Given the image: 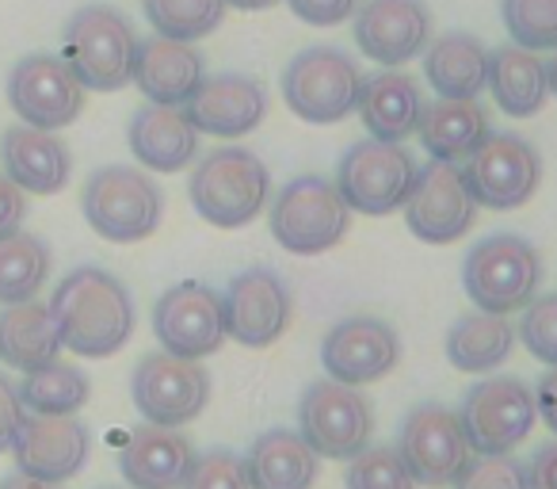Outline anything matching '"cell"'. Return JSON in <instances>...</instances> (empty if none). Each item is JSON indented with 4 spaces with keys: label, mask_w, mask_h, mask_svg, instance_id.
I'll return each instance as SVG.
<instances>
[{
    "label": "cell",
    "mask_w": 557,
    "mask_h": 489,
    "mask_svg": "<svg viewBox=\"0 0 557 489\" xmlns=\"http://www.w3.org/2000/svg\"><path fill=\"white\" fill-rule=\"evenodd\" d=\"M47 306L58 318L62 344L85 359H108L123 352L138 326L131 288L96 265L73 268Z\"/></svg>",
    "instance_id": "6da1fadb"
},
{
    "label": "cell",
    "mask_w": 557,
    "mask_h": 489,
    "mask_svg": "<svg viewBox=\"0 0 557 489\" xmlns=\"http://www.w3.org/2000/svg\"><path fill=\"white\" fill-rule=\"evenodd\" d=\"M134 54H138L134 24L111 4H85L65 20L58 58L70 65L85 93H119L131 85Z\"/></svg>",
    "instance_id": "7a4b0ae2"
},
{
    "label": "cell",
    "mask_w": 557,
    "mask_h": 489,
    "mask_svg": "<svg viewBox=\"0 0 557 489\" xmlns=\"http://www.w3.org/2000/svg\"><path fill=\"white\" fill-rule=\"evenodd\" d=\"M187 195L202 222L218 225V230H240L268 207L271 172L252 149L225 146L195 164Z\"/></svg>",
    "instance_id": "3957f363"
},
{
    "label": "cell",
    "mask_w": 557,
    "mask_h": 489,
    "mask_svg": "<svg viewBox=\"0 0 557 489\" xmlns=\"http://www.w3.org/2000/svg\"><path fill=\"white\" fill-rule=\"evenodd\" d=\"M81 210L103 241L134 245L157 233L164 218V192L149 172L134 164H103L85 180Z\"/></svg>",
    "instance_id": "277c9868"
},
{
    "label": "cell",
    "mask_w": 557,
    "mask_h": 489,
    "mask_svg": "<svg viewBox=\"0 0 557 489\" xmlns=\"http://www.w3.org/2000/svg\"><path fill=\"white\" fill-rule=\"evenodd\" d=\"M542 283V257L531 241L519 233H493L481 237L462 265V288L473 310L485 314H519Z\"/></svg>",
    "instance_id": "5b68a950"
},
{
    "label": "cell",
    "mask_w": 557,
    "mask_h": 489,
    "mask_svg": "<svg viewBox=\"0 0 557 489\" xmlns=\"http://www.w3.org/2000/svg\"><path fill=\"white\" fill-rule=\"evenodd\" d=\"M351 210L333 180L295 176L271 199V237L295 257H318L348 237Z\"/></svg>",
    "instance_id": "8992f818"
},
{
    "label": "cell",
    "mask_w": 557,
    "mask_h": 489,
    "mask_svg": "<svg viewBox=\"0 0 557 489\" xmlns=\"http://www.w3.org/2000/svg\"><path fill=\"white\" fill-rule=\"evenodd\" d=\"M363 70L341 47H306L283 70V100L302 123H344L359 108Z\"/></svg>",
    "instance_id": "52a82bcc"
},
{
    "label": "cell",
    "mask_w": 557,
    "mask_h": 489,
    "mask_svg": "<svg viewBox=\"0 0 557 489\" xmlns=\"http://www.w3.org/2000/svg\"><path fill=\"white\" fill-rule=\"evenodd\" d=\"M458 420L473 455H511L539 420L534 390L516 375H488L466 390Z\"/></svg>",
    "instance_id": "ba28073f"
},
{
    "label": "cell",
    "mask_w": 557,
    "mask_h": 489,
    "mask_svg": "<svg viewBox=\"0 0 557 489\" xmlns=\"http://www.w3.org/2000/svg\"><path fill=\"white\" fill-rule=\"evenodd\" d=\"M412 184H417V161L401 142L363 138L341 157L336 169V192L356 215H394L405 207Z\"/></svg>",
    "instance_id": "9c48e42d"
},
{
    "label": "cell",
    "mask_w": 557,
    "mask_h": 489,
    "mask_svg": "<svg viewBox=\"0 0 557 489\" xmlns=\"http://www.w3.org/2000/svg\"><path fill=\"white\" fill-rule=\"evenodd\" d=\"M298 436L318 451V459H356L371 448L374 409L359 387H344L333 379H318L306 387L298 402Z\"/></svg>",
    "instance_id": "30bf717a"
},
{
    "label": "cell",
    "mask_w": 557,
    "mask_h": 489,
    "mask_svg": "<svg viewBox=\"0 0 557 489\" xmlns=\"http://www.w3.org/2000/svg\"><path fill=\"white\" fill-rule=\"evenodd\" d=\"M134 409L149 425L184 428L207 409L210 402V371L199 359H180L169 352H149L138 359L131 375Z\"/></svg>",
    "instance_id": "8fae6325"
},
{
    "label": "cell",
    "mask_w": 557,
    "mask_h": 489,
    "mask_svg": "<svg viewBox=\"0 0 557 489\" xmlns=\"http://www.w3.org/2000/svg\"><path fill=\"white\" fill-rule=\"evenodd\" d=\"M458 169L473 203L488 210L523 207L542 184L539 149L519 134H488Z\"/></svg>",
    "instance_id": "7c38bea8"
},
{
    "label": "cell",
    "mask_w": 557,
    "mask_h": 489,
    "mask_svg": "<svg viewBox=\"0 0 557 489\" xmlns=\"http://www.w3.org/2000/svg\"><path fill=\"white\" fill-rule=\"evenodd\" d=\"M397 455H401L405 470L412 474L417 486L443 489L462 474V466L470 463L473 451L466 443L458 413L440 402H424L412 405L409 417H405Z\"/></svg>",
    "instance_id": "4fadbf2b"
},
{
    "label": "cell",
    "mask_w": 557,
    "mask_h": 489,
    "mask_svg": "<svg viewBox=\"0 0 557 489\" xmlns=\"http://www.w3.org/2000/svg\"><path fill=\"white\" fill-rule=\"evenodd\" d=\"M225 337H233L245 349H268L290 329L295 298L275 268H245L222 291Z\"/></svg>",
    "instance_id": "5bb4252c"
},
{
    "label": "cell",
    "mask_w": 557,
    "mask_h": 489,
    "mask_svg": "<svg viewBox=\"0 0 557 489\" xmlns=\"http://www.w3.org/2000/svg\"><path fill=\"white\" fill-rule=\"evenodd\" d=\"M153 337L161 352L180 359H207L222 349V295L199 280L172 283L153 306Z\"/></svg>",
    "instance_id": "9a60e30c"
},
{
    "label": "cell",
    "mask_w": 557,
    "mask_h": 489,
    "mask_svg": "<svg viewBox=\"0 0 557 489\" xmlns=\"http://www.w3.org/2000/svg\"><path fill=\"white\" fill-rule=\"evenodd\" d=\"M401 210L409 233L424 245H450L478 222V203L466 187L462 169L450 161H428L417 169V184Z\"/></svg>",
    "instance_id": "2e32d148"
},
{
    "label": "cell",
    "mask_w": 557,
    "mask_h": 489,
    "mask_svg": "<svg viewBox=\"0 0 557 489\" xmlns=\"http://www.w3.org/2000/svg\"><path fill=\"white\" fill-rule=\"evenodd\" d=\"M85 85L58 54H27L9 73V103L35 131H65L85 111Z\"/></svg>",
    "instance_id": "e0dca14e"
},
{
    "label": "cell",
    "mask_w": 557,
    "mask_h": 489,
    "mask_svg": "<svg viewBox=\"0 0 557 489\" xmlns=\"http://www.w3.org/2000/svg\"><path fill=\"white\" fill-rule=\"evenodd\" d=\"M401 359V337L389 321L374 314H351L341 318L321 341V367L333 382L344 387H367L386 379Z\"/></svg>",
    "instance_id": "ac0fdd59"
},
{
    "label": "cell",
    "mask_w": 557,
    "mask_h": 489,
    "mask_svg": "<svg viewBox=\"0 0 557 489\" xmlns=\"http://www.w3.org/2000/svg\"><path fill=\"white\" fill-rule=\"evenodd\" d=\"M432 42L424 0H367L356 9V47L382 70H401Z\"/></svg>",
    "instance_id": "d6986e66"
},
{
    "label": "cell",
    "mask_w": 557,
    "mask_h": 489,
    "mask_svg": "<svg viewBox=\"0 0 557 489\" xmlns=\"http://www.w3.org/2000/svg\"><path fill=\"white\" fill-rule=\"evenodd\" d=\"M88 451H92V436L77 417L27 413L16 440H12V455H16L20 470L39 481H54V486L77 478L85 470Z\"/></svg>",
    "instance_id": "ffe728a7"
},
{
    "label": "cell",
    "mask_w": 557,
    "mask_h": 489,
    "mask_svg": "<svg viewBox=\"0 0 557 489\" xmlns=\"http://www.w3.org/2000/svg\"><path fill=\"white\" fill-rule=\"evenodd\" d=\"M191 126L210 138H245L268 115V93L256 77L245 73H214L202 77L195 96L184 103Z\"/></svg>",
    "instance_id": "44dd1931"
},
{
    "label": "cell",
    "mask_w": 557,
    "mask_h": 489,
    "mask_svg": "<svg viewBox=\"0 0 557 489\" xmlns=\"http://www.w3.org/2000/svg\"><path fill=\"white\" fill-rule=\"evenodd\" d=\"M195 463V443L180 428L138 425L119 451L126 489H180Z\"/></svg>",
    "instance_id": "7402d4cb"
},
{
    "label": "cell",
    "mask_w": 557,
    "mask_h": 489,
    "mask_svg": "<svg viewBox=\"0 0 557 489\" xmlns=\"http://www.w3.org/2000/svg\"><path fill=\"white\" fill-rule=\"evenodd\" d=\"M0 161H4V176L24 195H58L73 176L70 146L54 131H35L27 123L4 131Z\"/></svg>",
    "instance_id": "603a6c76"
},
{
    "label": "cell",
    "mask_w": 557,
    "mask_h": 489,
    "mask_svg": "<svg viewBox=\"0 0 557 489\" xmlns=\"http://www.w3.org/2000/svg\"><path fill=\"white\" fill-rule=\"evenodd\" d=\"M202 77H207V70H202V54L195 50V42L161 39V35L138 39L131 81L141 88L149 103L184 108L195 96V88L202 85Z\"/></svg>",
    "instance_id": "cb8c5ba5"
},
{
    "label": "cell",
    "mask_w": 557,
    "mask_h": 489,
    "mask_svg": "<svg viewBox=\"0 0 557 489\" xmlns=\"http://www.w3.org/2000/svg\"><path fill=\"white\" fill-rule=\"evenodd\" d=\"M126 142L134 161L149 172H184L187 161L199 154V131L184 115V108H161V103L134 111Z\"/></svg>",
    "instance_id": "d4e9b609"
},
{
    "label": "cell",
    "mask_w": 557,
    "mask_h": 489,
    "mask_svg": "<svg viewBox=\"0 0 557 489\" xmlns=\"http://www.w3.org/2000/svg\"><path fill=\"white\" fill-rule=\"evenodd\" d=\"M424 93H420L417 77L401 70H379L363 77L359 88V119L379 142H405L417 134L420 111H424Z\"/></svg>",
    "instance_id": "484cf974"
},
{
    "label": "cell",
    "mask_w": 557,
    "mask_h": 489,
    "mask_svg": "<svg viewBox=\"0 0 557 489\" xmlns=\"http://www.w3.org/2000/svg\"><path fill=\"white\" fill-rule=\"evenodd\" d=\"M488 134H493V123H488L481 100H443L440 96V100H428L420 111L417 138L432 161L462 164Z\"/></svg>",
    "instance_id": "4316f807"
},
{
    "label": "cell",
    "mask_w": 557,
    "mask_h": 489,
    "mask_svg": "<svg viewBox=\"0 0 557 489\" xmlns=\"http://www.w3.org/2000/svg\"><path fill=\"white\" fill-rule=\"evenodd\" d=\"M318 470V451L290 428L260 432L245 455V474L252 489H313Z\"/></svg>",
    "instance_id": "83f0119b"
},
{
    "label": "cell",
    "mask_w": 557,
    "mask_h": 489,
    "mask_svg": "<svg viewBox=\"0 0 557 489\" xmlns=\"http://www.w3.org/2000/svg\"><path fill=\"white\" fill-rule=\"evenodd\" d=\"M62 329L47 303L32 298L20 306H0V359L16 371L47 367L62 352Z\"/></svg>",
    "instance_id": "f1b7e54d"
},
{
    "label": "cell",
    "mask_w": 557,
    "mask_h": 489,
    "mask_svg": "<svg viewBox=\"0 0 557 489\" xmlns=\"http://www.w3.org/2000/svg\"><path fill=\"white\" fill-rule=\"evenodd\" d=\"M424 77L443 100H478L488 81V50L466 32H447L428 42Z\"/></svg>",
    "instance_id": "f546056e"
},
{
    "label": "cell",
    "mask_w": 557,
    "mask_h": 489,
    "mask_svg": "<svg viewBox=\"0 0 557 489\" xmlns=\"http://www.w3.org/2000/svg\"><path fill=\"white\" fill-rule=\"evenodd\" d=\"M485 88L493 93L496 108L511 119H531L546 108L549 81L546 62L534 50L523 47H500L488 54V81Z\"/></svg>",
    "instance_id": "4dcf8cb0"
},
{
    "label": "cell",
    "mask_w": 557,
    "mask_h": 489,
    "mask_svg": "<svg viewBox=\"0 0 557 489\" xmlns=\"http://www.w3.org/2000/svg\"><path fill=\"white\" fill-rule=\"evenodd\" d=\"M443 349H447L450 367L466 375H488L500 364H508L511 349H516V329L504 314L470 310L450 321Z\"/></svg>",
    "instance_id": "1f68e13d"
},
{
    "label": "cell",
    "mask_w": 557,
    "mask_h": 489,
    "mask_svg": "<svg viewBox=\"0 0 557 489\" xmlns=\"http://www.w3.org/2000/svg\"><path fill=\"white\" fill-rule=\"evenodd\" d=\"M16 390L24 409L39 413V417H77L88 405V398H92L88 375L73 364H62V359L27 371Z\"/></svg>",
    "instance_id": "d6a6232c"
},
{
    "label": "cell",
    "mask_w": 557,
    "mask_h": 489,
    "mask_svg": "<svg viewBox=\"0 0 557 489\" xmlns=\"http://www.w3.org/2000/svg\"><path fill=\"white\" fill-rule=\"evenodd\" d=\"M50 245L35 233H12L0 241V306H20L39 298L42 283L50 280Z\"/></svg>",
    "instance_id": "836d02e7"
},
{
    "label": "cell",
    "mask_w": 557,
    "mask_h": 489,
    "mask_svg": "<svg viewBox=\"0 0 557 489\" xmlns=\"http://www.w3.org/2000/svg\"><path fill=\"white\" fill-rule=\"evenodd\" d=\"M149 27L161 39L199 42L225 20V0H141Z\"/></svg>",
    "instance_id": "e575fe53"
},
{
    "label": "cell",
    "mask_w": 557,
    "mask_h": 489,
    "mask_svg": "<svg viewBox=\"0 0 557 489\" xmlns=\"http://www.w3.org/2000/svg\"><path fill=\"white\" fill-rule=\"evenodd\" d=\"M500 16L511 47L557 50V0H500Z\"/></svg>",
    "instance_id": "d590c367"
},
{
    "label": "cell",
    "mask_w": 557,
    "mask_h": 489,
    "mask_svg": "<svg viewBox=\"0 0 557 489\" xmlns=\"http://www.w3.org/2000/svg\"><path fill=\"white\" fill-rule=\"evenodd\" d=\"M344 486L348 489H417V481L405 470L397 448H363L356 459H348Z\"/></svg>",
    "instance_id": "8d00e7d4"
},
{
    "label": "cell",
    "mask_w": 557,
    "mask_h": 489,
    "mask_svg": "<svg viewBox=\"0 0 557 489\" xmlns=\"http://www.w3.org/2000/svg\"><path fill=\"white\" fill-rule=\"evenodd\" d=\"M519 341L527 344L539 364L557 367V291L549 295H534L523 306V321H519Z\"/></svg>",
    "instance_id": "74e56055"
},
{
    "label": "cell",
    "mask_w": 557,
    "mask_h": 489,
    "mask_svg": "<svg viewBox=\"0 0 557 489\" xmlns=\"http://www.w3.org/2000/svg\"><path fill=\"white\" fill-rule=\"evenodd\" d=\"M180 489H252L245 474V459L230 448H210L195 455Z\"/></svg>",
    "instance_id": "f35d334b"
},
{
    "label": "cell",
    "mask_w": 557,
    "mask_h": 489,
    "mask_svg": "<svg viewBox=\"0 0 557 489\" xmlns=\"http://www.w3.org/2000/svg\"><path fill=\"white\" fill-rule=\"evenodd\" d=\"M455 489H527V466L511 455H470Z\"/></svg>",
    "instance_id": "ab89813d"
},
{
    "label": "cell",
    "mask_w": 557,
    "mask_h": 489,
    "mask_svg": "<svg viewBox=\"0 0 557 489\" xmlns=\"http://www.w3.org/2000/svg\"><path fill=\"white\" fill-rule=\"evenodd\" d=\"M287 4H290V12L310 27H336L356 16V9H359V0H287Z\"/></svg>",
    "instance_id": "60d3db41"
},
{
    "label": "cell",
    "mask_w": 557,
    "mask_h": 489,
    "mask_svg": "<svg viewBox=\"0 0 557 489\" xmlns=\"http://www.w3.org/2000/svg\"><path fill=\"white\" fill-rule=\"evenodd\" d=\"M27 409L20 402V390L9 375H0V451H12V440H16L20 425H24Z\"/></svg>",
    "instance_id": "b9f144b4"
},
{
    "label": "cell",
    "mask_w": 557,
    "mask_h": 489,
    "mask_svg": "<svg viewBox=\"0 0 557 489\" xmlns=\"http://www.w3.org/2000/svg\"><path fill=\"white\" fill-rule=\"evenodd\" d=\"M24 218H27V195L0 172V241L24 230Z\"/></svg>",
    "instance_id": "7bdbcfd3"
},
{
    "label": "cell",
    "mask_w": 557,
    "mask_h": 489,
    "mask_svg": "<svg viewBox=\"0 0 557 489\" xmlns=\"http://www.w3.org/2000/svg\"><path fill=\"white\" fill-rule=\"evenodd\" d=\"M527 466V489H557V440L539 443Z\"/></svg>",
    "instance_id": "ee69618b"
},
{
    "label": "cell",
    "mask_w": 557,
    "mask_h": 489,
    "mask_svg": "<svg viewBox=\"0 0 557 489\" xmlns=\"http://www.w3.org/2000/svg\"><path fill=\"white\" fill-rule=\"evenodd\" d=\"M534 409H539L542 425L557 436V367H549L539 379V390H534Z\"/></svg>",
    "instance_id": "f6af8a7d"
},
{
    "label": "cell",
    "mask_w": 557,
    "mask_h": 489,
    "mask_svg": "<svg viewBox=\"0 0 557 489\" xmlns=\"http://www.w3.org/2000/svg\"><path fill=\"white\" fill-rule=\"evenodd\" d=\"M0 489H58V486H54V481H39V478H32V474L16 470V474H9V478L0 481Z\"/></svg>",
    "instance_id": "bcb514c9"
},
{
    "label": "cell",
    "mask_w": 557,
    "mask_h": 489,
    "mask_svg": "<svg viewBox=\"0 0 557 489\" xmlns=\"http://www.w3.org/2000/svg\"><path fill=\"white\" fill-rule=\"evenodd\" d=\"M278 4V0H225V9H240V12H263Z\"/></svg>",
    "instance_id": "7dc6e473"
},
{
    "label": "cell",
    "mask_w": 557,
    "mask_h": 489,
    "mask_svg": "<svg viewBox=\"0 0 557 489\" xmlns=\"http://www.w3.org/2000/svg\"><path fill=\"white\" fill-rule=\"evenodd\" d=\"M546 81H549V93L557 96V50H554V58L546 62Z\"/></svg>",
    "instance_id": "c3c4849f"
},
{
    "label": "cell",
    "mask_w": 557,
    "mask_h": 489,
    "mask_svg": "<svg viewBox=\"0 0 557 489\" xmlns=\"http://www.w3.org/2000/svg\"><path fill=\"white\" fill-rule=\"evenodd\" d=\"M108 489H119V486H108Z\"/></svg>",
    "instance_id": "681fc988"
}]
</instances>
